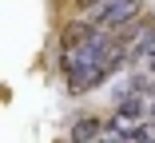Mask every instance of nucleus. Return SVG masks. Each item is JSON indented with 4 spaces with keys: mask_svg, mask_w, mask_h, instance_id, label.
<instances>
[{
    "mask_svg": "<svg viewBox=\"0 0 155 143\" xmlns=\"http://www.w3.org/2000/svg\"><path fill=\"white\" fill-rule=\"evenodd\" d=\"M131 64V48L119 32L100 28L84 16L68 20L56 44V68L64 76V88L72 96H87L91 88L107 83L115 72Z\"/></svg>",
    "mask_w": 155,
    "mask_h": 143,
    "instance_id": "f257e3e1",
    "label": "nucleus"
},
{
    "mask_svg": "<svg viewBox=\"0 0 155 143\" xmlns=\"http://www.w3.org/2000/svg\"><path fill=\"white\" fill-rule=\"evenodd\" d=\"M76 16L91 20V24H100V28L119 32V28H127V24L143 20V0H87Z\"/></svg>",
    "mask_w": 155,
    "mask_h": 143,
    "instance_id": "f03ea898",
    "label": "nucleus"
},
{
    "mask_svg": "<svg viewBox=\"0 0 155 143\" xmlns=\"http://www.w3.org/2000/svg\"><path fill=\"white\" fill-rule=\"evenodd\" d=\"M104 123L107 119H100V115H76L72 127H68V143H100Z\"/></svg>",
    "mask_w": 155,
    "mask_h": 143,
    "instance_id": "7ed1b4c3",
    "label": "nucleus"
},
{
    "mask_svg": "<svg viewBox=\"0 0 155 143\" xmlns=\"http://www.w3.org/2000/svg\"><path fill=\"white\" fill-rule=\"evenodd\" d=\"M131 64H135L139 72H155V32H151L135 52H131Z\"/></svg>",
    "mask_w": 155,
    "mask_h": 143,
    "instance_id": "20e7f679",
    "label": "nucleus"
}]
</instances>
